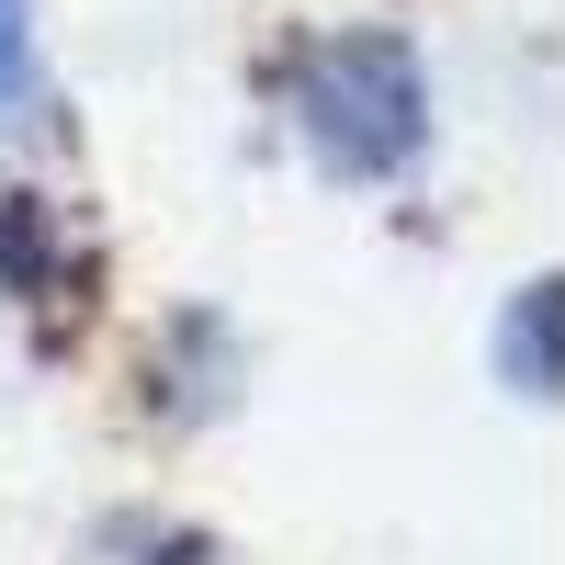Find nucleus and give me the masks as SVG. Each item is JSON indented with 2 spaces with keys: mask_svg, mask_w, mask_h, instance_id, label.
<instances>
[{
  "mask_svg": "<svg viewBox=\"0 0 565 565\" xmlns=\"http://www.w3.org/2000/svg\"><path fill=\"white\" fill-rule=\"evenodd\" d=\"M295 114H306L328 170L385 181V170L418 159V136H430V79H418V57L396 34H328L295 68Z\"/></svg>",
  "mask_w": 565,
  "mask_h": 565,
  "instance_id": "1",
  "label": "nucleus"
},
{
  "mask_svg": "<svg viewBox=\"0 0 565 565\" xmlns=\"http://www.w3.org/2000/svg\"><path fill=\"white\" fill-rule=\"evenodd\" d=\"M45 114V57H34V0H0V125Z\"/></svg>",
  "mask_w": 565,
  "mask_h": 565,
  "instance_id": "2",
  "label": "nucleus"
}]
</instances>
